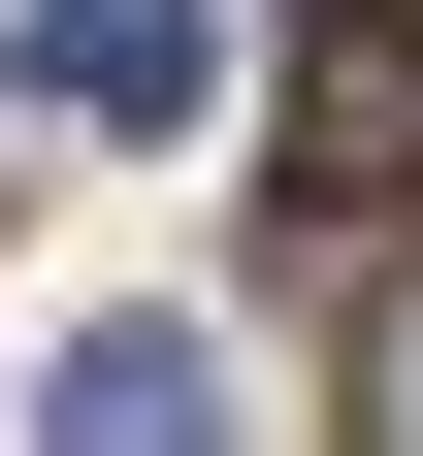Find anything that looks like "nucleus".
Masks as SVG:
<instances>
[{"mask_svg": "<svg viewBox=\"0 0 423 456\" xmlns=\"http://www.w3.org/2000/svg\"><path fill=\"white\" fill-rule=\"evenodd\" d=\"M33 456H228V359L196 326H66L33 359Z\"/></svg>", "mask_w": 423, "mask_h": 456, "instance_id": "nucleus-2", "label": "nucleus"}, {"mask_svg": "<svg viewBox=\"0 0 423 456\" xmlns=\"http://www.w3.org/2000/svg\"><path fill=\"white\" fill-rule=\"evenodd\" d=\"M293 196H423V0H326V66H293Z\"/></svg>", "mask_w": 423, "mask_h": 456, "instance_id": "nucleus-1", "label": "nucleus"}, {"mask_svg": "<svg viewBox=\"0 0 423 456\" xmlns=\"http://www.w3.org/2000/svg\"><path fill=\"white\" fill-rule=\"evenodd\" d=\"M358 456H423V261L358 294Z\"/></svg>", "mask_w": 423, "mask_h": 456, "instance_id": "nucleus-4", "label": "nucleus"}, {"mask_svg": "<svg viewBox=\"0 0 423 456\" xmlns=\"http://www.w3.org/2000/svg\"><path fill=\"white\" fill-rule=\"evenodd\" d=\"M228 0H33V98H98V131H196Z\"/></svg>", "mask_w": 423, "mask_h": 456, "instance_id": "nucleus-3", "label": "nucleus"}]
</instances>
